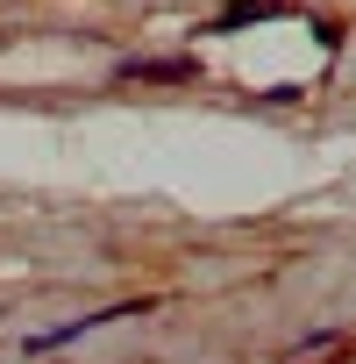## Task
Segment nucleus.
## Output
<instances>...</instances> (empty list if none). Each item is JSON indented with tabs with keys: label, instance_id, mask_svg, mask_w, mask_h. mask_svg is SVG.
<instances>
[{
	"label": "nucleus",
	"instance_id": "nucleus-1",
	"mask_svg": "<svg viewBox=\"0 0 356 364\" xmlns=\"http://www.w3.org/2000/svg\"><path fill=\"white\" fill-rule=\"evenodd\" d=\"M271 15H285V0H228L214 29H235V22H271Z\"/></svg>",
	"mask_w": 356,
	"mask_h": 364
},
{
	"label": "nucleus",
	"instance_id": "nucleus-2",
	"mask_svg": "<svg viewBox=\"0 0 356 364\" xmlns=\"http://www.w3.org/2000/svg\"><path fill=\"white\" fill-rule=\"evenodd\" d=\"M193 65H157V58H121V79H186Z\"/></svg>",
	"mask_w": 356,
	"mask_h": 364
}]
</instances>
